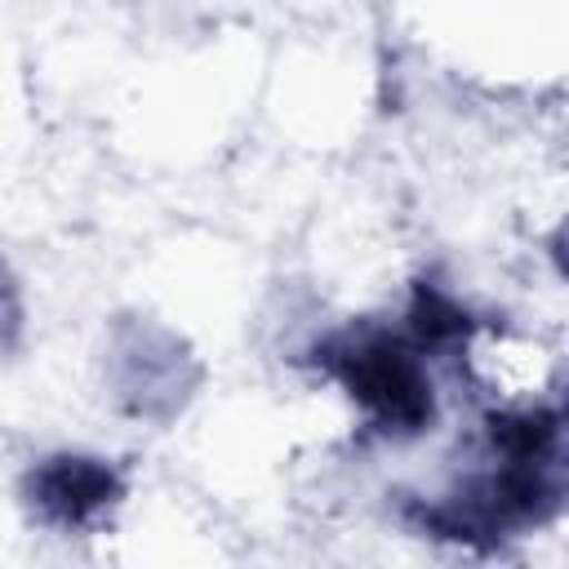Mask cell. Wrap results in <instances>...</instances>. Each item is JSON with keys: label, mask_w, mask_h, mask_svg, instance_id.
I'll return each instance as SVG.
<instances>
[{"label": "cell", "mask_w": 569, "mask_h": 569, "mask_svg": "<svg viewBox=\"0 0 569 569\" xmlns=\"http://www.w3.org/2000/svg\"><path fill=\"white\" fill-rule=\"evenodd\" d=\"M311 365H320L365 422L382 436H422L436 422V387L422 365V351L405 333L378 325H351L316 342Z\"/></svg>", "instance_id": "cell-1"}, {"label": "cell", "mask_w": 569, "mask_h": 569, "mask_svg": "<svg viewBox=\"0 0 569 569\" xmlns=\"http://www.w3.org/2000/svg\"><path fill=\"white\" fill-rule=\"evenodd\" d=\"M560 507V480L551 462H493V471L467 476L449 498L409 507V516L431 533L467 547H498L511 529L542 525Z\"/></svg>", "instance_id": "cell-2"}, {"label": "cell", "mask_w": 569, "mask_h": 569, "mask_svg": "<svg viewBox=\"0 0 569 569\" xmlns=\"http://www.w3.org/2000/svg\"><path fill=\"white\" fill-rule=\"evenodd\" d=\"M22 498L53 529H84L124 498V480L107 458L49 453L22 476Z\"/></svg>", "instance_id": "cell-3"}, {"label": "cell", "mask_w": 569, "mask_h": 569, "mask_svg": "<svg viewBox=\"0 0 569 569\" xmlns=\"http://www.w3.org/2000/svg\"><path fill=\"white\" fill-rule=\"evenodd\" d=\"M485 440L489 453L502 462H551L560 445V409H493L485 418Z\"/></svg>", "instance_id": "cell-4"}, {"label": "cell", "mask_w": 569, "mask_h": 569, "mask_svg": "<svg viewBox=\"0 0 569 569\" xmlns=\"http://www.w3.org/2000/svg\"><path fill=\"white\" fill-rule=\"evenodd\" d=\"M422 356L427 351H449L462 347L471 338V316L431 280L413 284V302H409V333H405Z\"/></svg>", "instance_id": "cell-5"}]
</instances>
